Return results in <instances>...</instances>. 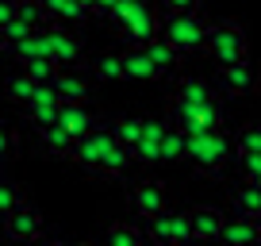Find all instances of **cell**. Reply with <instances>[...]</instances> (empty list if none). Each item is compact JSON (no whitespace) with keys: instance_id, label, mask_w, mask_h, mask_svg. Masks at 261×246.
Masks as SVG:
<instances>
[{"instance_id":"obj_13","label":"cell","mask_w":261,"mask_h":246,"mask_svg":"<svg viewBox=\"0 0 261 246\" xmlns=\"http://www.w3.org/2000/svg\"><path fill=\"white\" fill-rule=\"evenodd\" d=\"M50 89L58 92L62 104H85V100H89V81H85L77 69H58L54 81H50Z\"/></svg>"},{"instance_id":"obj_27","label":"cell","mask_w":261,"mask_h":246,"mask_svg":"<svg viewBox=\"0 0 261 246\" xmlns=\"http://www.w3.org/2000/svg\"><path fill=\"white\" fill-rule=\"evenodd\" d=\"M139 131H142V119H139V115H123V119L112 123V139L119 142V146H127V150L139 142Z\"/></svg>"},{"instance_id":"obj_23","label":"cell","mask_w":261,"mask_h":246,"mask_svg":"<svg viewBox=\"0 0 261 246\" xmlns=\"http://www.w3.org/2000/svg\"><path fill=\"white\" fill-rule=\"evenodd\" d=\"M162 162H185L188 158V135L185 131H177V127H165V135H162Z\"/></svg>"},{"instance_id":"obj_37","label":"cell","mask_w":261,"mask_h":246,"mask_svg":"<svg viewBox=\"0 0 261 246\" xmlns=\"http://www.w3.org/2000/svg\"><path fill=\"white\" fill-rule=\"evenodd\" d=\"M238 169H242V181H257L261 177V154H238Z\"/></svg>"},{"instance_id":"obj_40","label":"cell","mask_w":261,"mask_h":246,"mask_svg":"<svg viewBox=\"0 0 261 246\" xmlns=\"http://www.w3.org/2000/svg\"><path fill=\"white\" fill-rule=\"evenodd\" d=\"M112 4H115V0H92L89 16H104V19H108V12H112Z\"/></svg>"},{"instance_id":"obj_20","label":"cell","mask_w":261,"mask_h":246,"mask_svg":"<svg viewBox=\"0 0 261 246\" xmlns=\"http://www.w3.org/2000/svg\"><path fill=\"white\" fill-rule=\"evenodd\" d=\"M146 54H150V62H154V69H158L162 77H165V73H173V69H177V62H180V54L162 39V35L146 42Z\"/></svg>"},{"instance_id":"obj_6","label":"cell","mask_w":261,"mask_h":246,"mask_svg":"<svg viewBox=\"0 0 261 246\" xmlns=\"http://www.w3.org/2000/svg\"><path fill=\"white\" fill-rule=\"evenodd\" d=\"M115 146V139H112V123H96L89 135H81V139L69 146V158H73L77 165H81L85 173H96V165H100V158L108 154V150Z\"/></svg>"},{"instance_id":"obj_21","label":"cell","mask_w":261,"mask_h":246,"mask_svg":"<svg viewBox=\"0 0 261 246\" xmlns=\"http://www.w3.org/2000/svg\"><path fill=\"white\" fill-rule=\"evenodd\" d=\"M130 162H135V158H130V150L115 142V146L108 150L104 158H100V165H96V177H123V173L130 169Z\"/></svg>"},{"instance_id":"obj_11","label":"cell","mask_w":261,"mask_h":246,"mask_svg":"<svg viewBox=\"0 0 261 246\" xmlns=\"http://www.w3.org/2000/svg\"><path fill=\"white\" fill-rule=\"evenodd\" d=\"M58 108H62V100H58V92L50 89V85H35L31 100L23 104L27 119L39 123V127H50V123H58Z\"/></svg>"},{"instance_id":"obj_43","label":"cell","mask_w":261,"mask_h":246,"mask_svg":"<svg viewBox=\"0 0 261 246\" xmlns=\"http://www.w3.org/2000/svg\"><path fill=\"white\" fill-rule=\"evenodd\" d=\"M77 246H100V242H77Z\"/></svg>"},{"instance_id":"obj_22","label":"cell","mask_w":261,"mask_h":246,"mask_svg":"<svg viewBox=\"0 0 261 246\" xmlns=\"http://www.w3.org/2000/svg\"><path fill=\"white\" fill-rule=\"evenodd\" d=\"M100 246H146V235L135 223H112L104 231V242Z\"/></svg>"},{"instance_id":"obj_28","label":"cell","mask_w":261,"mask_h":246,"mask_svg":"<svg viewBox=\"0 0 261 246\" xmlns=\"http://www.w3.org/2000/svg\"><path fill=\"white\" fill-rule=\"evenodd\" d=\"M234 154H261V123H246L234 135Z\"/></svg>"},{"instance_id":"obj_1","label":"cell","mask_w":261,"mask_h":246,"mask_svg":"<svg viewBox=\"0 0 261 246\" xmlns=\"http://www.w3.org/2000/svg\"><path fill=\"white\" fill-rule=\"evenodd\" d=\"M204 50L215 66H230V62L250 58V35L238 19H219V23H207Z\"/></svg>"},{"instance_id":"obj_9","label":"cell","mask_w":261,"mask_h":246,"mask_svg":"<svg viewBox=\"0 0 261 246\" xmlns=\"http://www.w3.org/2000/svg\"><path fill=\"white\" fill-rule=\"evenodd\" d=\"M127 204H130V212L142 215V219L165 212V189H162V181H154V177L135 181V185L127 189Z\"/></svg>"},{"instance_id":"obj_8","label":"cell","mask_w":261,"mask_h":246,"mask_svg":"<svg viewBox=\"0 0 261 246\" xmlns=\"http://www.w3.org/2000/svg\"><path fill=\"white\" fill-rule=\"evenodd\" d=\"M158 23H162V12L154 4H139L119 27V35L127 39V46H146L150 39H158Z\"/></svg>"},{"instance_id":"obj_4","label":"cell","mask_w":261,"mask_h":246,"mask_svg":"<svg viewBox=\"0 0 261 246\" xmlns=\"http://www.w3.org/2000/svg\"><path fill=\"white\" fill-rule=\"evenodd\" d=\"M223 123V104L215 96H207L204 104H180V100H169V127L185 135H200V131H215Z\"/></svg>"},{"instance_id":"obj_33","label":"cell","mask_w":261,"mask_h":246,"mask_svg":"<svg viewBox=\"0 0 261 246\" xmlns=\"http://www.w3.org/2000/svg\"><path fill=\"white\" fill-rule=\"evenodd\" d=\"M19 204H23V189H19V185H12V181H0V219H4V215H12Z\"/></svg>"},{"instance_id":"obj_29","label":"cell","mask_w":261,"mask_h":246,"mask_svg":"<svg viewBox=\"0 0 261 246\" xmlns=\"http://www.w3.org/2000/svg\"><path fill=\"white\" fill-rule=\"evenodd\" d=\"M23 73L31 77L35 85H50V81H54V73H58V66L50 62V58H27V62H23Z\"/></svg>"},{"instance_id":"obj_16","label":"cell","mask_w":261,"mask_h":246,"mask_svg":"<svg viewBox=\"0 0 261 246\" xmlns=\"http://www.w3.org/2000/svg\"><path fill=\"white\" fill-rule=\"evenodd\" d=\"M119 66H123V77H130V81H158V69H154V62H150V54H146V46H127L119 54Z\"/></svg>"},{"instance_id":"obj_47","label":"cell","mask_w":261,"mask_h":246,"mask_svg":"<svg viewBox=\"0 0 261 246\" xmlns=\"http://www.w3.org/2000/svg\"><path fill=\"white\" fill-rule=\"evenodd\" d=\"M257 227H261V215H257Z\"/></svg>"},{"instance_id":"obj_30","label":"cell","mask_w":261,"mask_h":246,"mask_svg":"<svg viewBox=\"0 0 261 246\" xmlns=\"http://www.w3.org/2000/svg\"><path fill=\"white\" fill-rule=\"evenodd\" d=\"M92 73H96L100 81H119V77H123L119 54H96V58H92Z\"/></svg>"},{"instance_id":"obj_2","label":"cell","mask_w":261,"mask_h":246,"mask_svg":"<svg viewBox=\"0 0 261 246\" xmlns=\"http://www.w3.org/2000/svg\"><path fill=\"white\" fill-rule=\"evenodd\" d=\"M230 154H234V139H230L223 127L188 135V162H192L200 173H219L223 165L230 162Z\"/></svg>"},{"instance_id":"obj_45","label":"cell","mask_w":261,"mask_h":246,"mask_svg":"<svg viewBox=\"0 0 261 246\" xmlns=\"http://www.w3.org/2000/svg\"><path fill=\"white\" fill-rule=\"evenodd\" d=\"M253 185H257V189H261V177H257V181H253Z\"/></svg>"},{"instance_id":"obj_26","label":"cell","mask_w":261,"mask_h":246,"mask_svg":"<svg viewBox=\"0 0 261 246\" xmlns=\"http://www.w3.org/2000/svg\"><path fill=\"white\" fill-rule=\"evenodd\" d=\"M39 142H42V150H50V154H69V146H73L69 131H65V127H58V123L39 127Z\"/></svg>"},{"instance_id":"obj_7","label":"cell","mask_w":261,"mask_h":246,"mask_svg":"<svg viewBox=\"0 0 261 246\" xmlns=\"http://www.w3.org/2000/svg\"><path fill=\"white\" fill-rule=\"evenodd\" d=\"M215 85H219V92H227V96H253V92H257V85H261V69L253 66L250 58H242V62L219 66Z\"/></svg>"},{"instance_id":"obj_42","label":"cell","mask_w":261,"mask_h":246,"mask_svg":"<svg viewBox=\"0 0 261 246\" xmlns=\"http://www.w3.org/2000/svg\"><path fill=\"white\" fill-rule=\"evenodd\" d=\"M73 4H77V8H85V12L92 8V0H73Z\"/></svg>"},{"instance_id":"obj_44","label":"cell","mask_w":261,"mask_h":246,"mask_svg":"<svg viewBox=\"0 0 261 246\" xmlns=\"http://www.w3.org/2000/svg\"><path fill=\"white\" fill-rule=\"evenodd\" d=\"M154 246H177V242H154Z\"/></svg>"},{"instance_id":"obj_18","label":"cell","mask_w":261,"mask_h":246,"mask_svg":"<svg viewBox=\"0 0 261 246\" xmlns=\"http://www.w3.org/2000/svg\"><path fill=\"white\" fill-rule=\"evenodd\" d=\"M230 212L257 223V215H261V189L253 185V181H242V185L230 192Z\"/></svg>"},{"instance_id":"obj_25","label":"cell","mask_w":261,"mask_h":246,"mask_svg":"<svg viewBox=\"0 0 261 246\" xmlns=\"http://www.w3.org/2000/svg\"><path fill=\"white\" fill-rule=\"evenodd\" d=\"M35 92V81L23 73V69H12V73H4V96L16 100V104H27Z\"/></svg>"},{"instance_id":"obj_24","label":"cell","mask_w":261,"mask_h":246,"mask_svg":"<svg viewBox=\"0 0 261 246\" xmlns=\"http://www.w3.org/2000/svg\"><path fill=\"white\" fill-rule=\"evenodd\" d=\"M207 96H215V92L207 89V81H200V77H180L177 92H173V100H180V104H204Z\"/></svg>"},{"instance_id":"obj_48","label":"cell","mask_w":261,"mask_h":246,"mask_svg":"<svg viewBox=\"0 0 261 246\" xmlns=\"http://www.w3.org/2000/svg\"><path fill=\"white\" fill-rule=\"evenodd\" d=\"M257 246H261V238H257Z\"/></svg>"},{"instance_id":"obj_12","label":"cell","mask_w":261,"mask_h":246,"mask_svg":"<svg viewBox=\"0 0 261 246\" xmlns=\"http://www.w3.org/2000/svg\"><path fill=\"white\" fill-rule=\"evenodd\" d=\"M162 135H165V123L162 119H142V131H139V142L130 146V158L135 162H162Z\"/></svg>"},{"instance_id":"obj_17","label":"cell","mask_w":261,"mask_h":246,"mask_svg":"<svg viewBox=\"0 0 261 246\" xmlns=\"http://www.w3.org/2000/svg\"><path fill=\"white\" fill-rule=\"evenodd\" d=\"M58 127H65L69 139L77 142L81 135H89L92 127H96V115H92L85 104H62V108H58Z\"/></svg>"},{"instance_id":"obj_5","label":"cell","mask_w":261,"mask_h":246,"mask_svg":"<svg viewBox=\"0 0 261 246\" xmlns=\"http://www.w3.org/2000/svg\"><path fill=\"white\" fill-rule=\"evenodd\" d=\"M42 46H46V58L58 69H77L81 66V39L73 31H65L62 23H42Z\"/></svg>"},{"instance_id":"obj_34","label":"cell","mask_w":261,"mask_h":246,"mask_svg":"<svg viewBox=\"0 0 261 246\" xmlns=\"http://www.w3.org/2000/svg\"><path fill=\"white\" fill-rule=\"evenodd\" d=\"M169 231H173V242H177V246L196 242V238H192V223H188V212H173L169 215Z\"/></svg>"},{"instance_id":"obj_10","label":"cell","mask_w":261,"mask_h":246,"mask_svg":"<svg viewBox=\"0 0 261 246\" xmlns=\"http://www.w3.org/2000/svg\"><path fill=\"white\" fill-rule=\"evenodd\" d=\"M4 235L12 242H35L42 235V215L35 212L31 204H19L12 215H4Z\"/></svg>"},{"instance_id":"obj_19","label":"cell","mask_w":261,"mask_h":246,"mask_svg":"<svg viewBox=\"0 0 261 246\" xmlns=\"http://www.w3.org/2000/svg\"><path fill=\"white\" fill-rule=\"evenodd\" d=\"M42 4V12H46V23H81L85 16H89V12L85 8H77L73 0H39Z\"/></svg>"},{"instance_id":"obj_31","label":"cell","mask_w":261,"mask_h":246,"mask_svg":"<svg viewBox=\"0 0 261 246\" xmlns=\"http://www.w3.org/2000/svg\"><path fill=\"white\" fill-rule=\"evenodd\" d=\"M16 19L27 27H42L46 23V12H42L39 0H16Z\"/></svg>"},{"instance_id":"obj_46","label":"cell","mask_w":261,"mask_h":246,"mask_svg":"<svg viewBox=\"0 0 261 246\" xmlns=\"http://www.w3.org/2000/svg\"><path fill=\"white\" fill-rule=\"evenodd\" d=\"M142 4H154V0H142Z\"/></svg>"},{"instance_id":"obj_32","label":"cell","mask_w":261,"mask_h":246,"mask_svg":"<svg viewBox=\"0 0 261 246\" xmlns=\"http://www.w3.org/2000/svg\"><path fill=\"white\" fill-rule=\"evenodd\" d=\"M169 215L173 212H158V215H150V219H146V238H150V242H173Z\"/></svg>"},{"instance_id":"obj_35","label":"cell","mask_w":261,"mask_h":246,"mask_svg":"<svg viewBox=\"0 0 261 246\" xmlns=\"http://www.w3.org/2000/svg\"><path fill=\"white\" fill-rule=\"evenodd\" d=\"M31 31H35V27H27V23H19V19H12L8 27H0V46H4V50H12L16 42H23Z\"/></svg>"},{"instance_id":"obj_3","label":"cell","mask_w":261,"mask_h":246,"mask_svg":"<svg viewBox=\"0 0 261 246\" xmlns=\"http://www.w3.org/2000/svg\"><path fill=\"white\" fill-rule=\"evenodd\" d=\"M158 35L169 42L177 54H192L204 50V35H207V19L200 12H180V16H162Z\"/></svg>"},{"instance_id":"obj_36","label":"cell","mask_w":261,"mask_h":246,"mask_svg":"<svg viewBox=\"0 0 261 246\" xmlns=\"http://www.w3.org/2000/svg\"><path fill=\"white\" fill-rule=\"evenodd\" d=\"M162 16H180V12H200V0H158Z\"/></svg>"},{"instance_id":"obj_39","label":"cell","mask_w":261,"mask_h":246,"mask_svg":"<svg viewBox=\"0 0 261 246\" xmlns=\"http://www.w3.org/2000/svg\"><path fill=\"white\" fill-rule=\"evenodd\" d=\"M16 19V0H0V27H8Z\"/></svg>"},{"instance_id":"obj_38","label":"cell","mask_w":261,"mask_h":246,"mask_svg":"<svg viewBox=\"0 0 261 246\" xmlns=\"http://www.w3.org/2000/svg\"><path fill=\"white\" fill-rule=\"evenodd\" d=\"M16 146H19V135L12 131V127H8L4 119H0V158H8Z\"/></svg>"},{"instance_id":"obj_41","label":"cell","mask_w":261,"mask_h":246,"mask_svg":"<svg viewBox=\"0 0 261 246\" xmlns=\"http://www.w3.org/2000/svg\"><path fill=\"white\" fill-rule=\"evenodd\" d=\"M35 246H65V242H58V238H35Z\"/></svg>"},{"instance_id":"obj_15","label":"cell","mask_w":261,"mask_h":246,"mask_svg":"<svg viewBox=\"0 0 261 246\" xmlns=\"http://www.w3.org/2000/svg\"><path fill=\"white\" fill-rule=\"evenodd\" d=\"M219 238L227 246H257V238H261V227L253 219H246V215H227L223 219V227H219Z\"/></svg>"},{"instance_id":"obj_14","label":"cell","mask_w":261,"mask_h":246,"mask_svg":"<svg viewBox=\"0 0 261 246\" xmlns=\"http://www.w3.org/2000/svg\"><path fill=\"white\" fill-rule=\"evenodd\" d=\"M223 219H227V215H223L219 208H212V204L192 208V212H188V223H192V238H200V242H215V238H219Z\"/></svg>"}]
</instances>
